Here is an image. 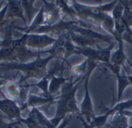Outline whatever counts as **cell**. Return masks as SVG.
Here are the masks:
<instances>
[{
    "instance_id": "cell-1",
    "label": "cell",
    "mask_w": 132,
    "mask_h": 128,
    "mask_svg": "<svg viewBox=\"0 0 132 128\" xmlns=\"http://www.w3.org/2000/svg\"><path fill=\"white\" fill-rule=\"evenodd\" d=\"M86 74L79 81L78 83L73 82V79L70 77L69 83L64 84L61 89V94L57 96L56 102V112L54 116L51 119V122L56 128L61 121L69 113H80V109H79L76 100V92L81 85L85 81Z\"/></svg>"
},
{
    "instance_id": "cell-2",
    "label": "cell",
    "mask_w": 132,
    "mask_h": 128,
    "mask_svg": "<svg viewBox=\"0 0 132 128\" xmlns=\"http://www.w3.org/2000/svg\"><path fill=\"white\" fill-rule=\"evenodd\" d=\"M52 59H54V57L51 55L41 58L40 53L37 57L32 61L27 63H10L2 66H5V68L9 69H16L24 72V75L19 82V85H21L28 79H36L40 80L45 77L48 72L47 69V65Z\"/></svg>"
},
{
    "instance_id": "cell-3",
    "label": "cell",
    "mask_w": 132,
    "mask_h": 128,
    "mask_svg": "<svg viewBox=\"0 0 132 128\" xmlns=\"http://www.w3.org/2000/svg\"><path fill=\"white\" fill-rule=\"evenodd\" d=\"M88 59V58H87ZM88 68H87V72H86V76L84 82V89H85V94H84V98L82 102L81 103L80 105V114L85 118V120L88 123H91L93 117L95 116L94 111H93V105L92 102V99L90 96L89 90L88 88L89 85V77L93 72V71L96 69L97 65V62L88 59Z\"/></svg>"
},
{
    "instance_id": "cell-4",
    "label": "cell",
    "mask_w": 132,
    "mask_h": 128,
    "mask_svg": "<svg viewBox=\"0 0 132 128\" xmlns=\"http://www.w3.org/2000/svg\"><path fill=\"white\" fill-rule=\"evenodd\" d=\"M114 47V42H112L106 48H94L92 47H76L78 54H82L86 58L94 61H100L103 64H110L113 49Z\"/></svg>"
},
{
    "instance_id": "cell-5",
    "label": "cell",
    "mask_w": 132,
    "mask_h": 128,
    "mask_svg": "<svg viewBox=\"0 0 132 128\" xmlns=\"http://www.w3.org/2000/svg\"><path fill=\"white\" fill-rule=\"evenodd\" d=\"M20 120L25 123L27 128H54L51 120L47 119L37 107L32 108L27 119Z\"/></svg>"
},
{
    "instance_id": "cell-6",
    "label": "cell",
    "mask_w": 132,
    "mask_h": 128,
    "mask_svg": "<svg viewBox=\"0 0 132 128\" xmlns=\"http://www.w3.org/2000/svg\"><path fill=\"white\" fill-rule=\"evenodd\" d=\"M56 40V38H54L46 33H28L27 46L31 48L43 49L49 46H52Z\"/></svg>"
},
{
    "instance_id": "cell-7",
    "label": "cell",
    "mask_w": 132,
    "mask_h": 128,
    "mask_svg": "<svg viewBox=\"0 0 132 128\" xmlns=\"http://www.w3.org/2000/svg\"><path fill=\"white\" fill-rule=\"evenodd\" d=\"M44 2V25H52L58 22L61 17V10L53 3H48L46 0Z\"/></svg>"
},
{
    "instance_id": "cell-8",
    "label": "cell",
    "mask_w": 132,
    "mask_h": 128,
    "mask_svg": "<svg viewBox=\"0 0 132 128\" xmlns=\"http://www.w3.org/2000/svg\"><path fill=\"white\" fill-rule=\"evenodd\" d=\"M0 110L4 113L10 120L21 119V108L16 102L11 99L5 98L0 99Z\"/></svg>"
},
{
    "instance_id": "cell-9",
    "label": "cell",
    "mask_w": 132,
    "mask_h": 128,
    "mask_svg": "<svg viewBox=\"0 0 132 128\" xmlns=\"http://www.w3.org/2000/svg\"><path fill=\"white\" fill-rule=\"evenodd\" d=\"M67 33L58 36V38L57 39L55 43L52 45V47L49 50L44 51V53H49L50 55L53 56L54 58L61 60L62 62L65 63L64 62V56H65L64 40H65V34Z\"/></svg>"
},
{
    "instance_id": "cell-10",
    "label": "cell",
    "mask_w": 132,
    "mask_h": 128,
    "mask_svg": "<svg viewBox=\"0 0 132 128\" xmlns=\"http://www.w3.org/2000/svg\"><path fill=\"white\" fill-rule=\"evenodd\" d=\"M57 96H39L34 94H30L28 96V99L27 103L21 107V110H24L28 107H37V106L44 105V104H52L57 100Z\"/></svg>"
},
{
    "instance_id": "cell-11",
    "label": "cell",
    "mask_w": 132,
    "mask_h": 128,
    "mask_svg": "<svg viewBox=\"0 0 132 128\" xmlns=\"http://www.w3.org/2000/svg\"><path fill=\"white\" fill-rule=\"evenodd\" d=\"M117 43H118L117 49L112 52L110 63L113 66H117V67L123 66L124 67L125 61H127V58L124 48H123V40L122 39L119 40Z\"/></svg>"
},
{
    "instance_id": "cell-12",
    "label": "cell",
    "mask_w": 132,
    "mask_h": 128,
    "mask_svg": "<svg viewBox=\"0 0 132 128\" xmlns=\"http://www.w3.org/2000/svg\"><path fill=\"white\" fill-rule=\"evenodd\" d=\"M70 37L73 44L79 47H94L96 46L97 48H100L98 45L99 41L94 39L89 38L87 37L82 36L81 34L76 33L72 30H69Z\"/></svg>"
},
{
    "instance_id": "cell-13",
    "label": "cell",
    "mask_w": 132,
    "mask_h": 128,
    "mask_svg": "<svg viewBox=\"0 0 132 128\" xmlns=\"http://www.w3.org/2000/svg\"><path fill=\"white\" fill-rule=\"evenodd\" d=\"M129 117L123 112L116 113L112 119L106 124L108 128H127L129 126Z\"/></svg>"
},
{
    "instance_id": "cell-14",
    "label": "cell",
    "mask_w": 132,
    "mask_h": 128,
    "mask_svg": "<svg viewBox=\"0 0 132 128\" xmlns=\"http://www.w3.org/2000/svg\"><path fill=\"white\" fill-rule=\"evenodd\" d=\"M23 7L21 0H10L8 4V16L10 17H19L26 23V19L23 13Z\"/></svg>"
},
{
    "instance_id": "cell-15",
    "label": "cell",
    "mask_w": 132,
    "mask_h": 128,
    "mask_svg": "<svg viewBox=\"0 0 132 128\" xmlns=\"http://www.w3.org/2000/svg\"><path fill=\"white\" fill-rule=\"evenodd\" d=\"M69 80H70V77L64 78L61 75L52 76V78L50 81V83H49V88H48L49 95L56 96L55 95L61 89L62 86Z\"/></svg>"
},
{
    "instance_id": "cell-16",
    "label": "cell",
    "mask_w": 132,
    "mask_h": 128,
    "mask_svg": "<svg viewBox=\"0 0 132 128\" xmlns=\"http://www.w3.org/2000/svg\"><path fill=\"white\" fill-rule=\"evenodd\" d=\"M117 79V102H121V99L123 94V92L127 87L129 86H132L128 75H121L120 72L115 74Z\"/></svg>"
},
{
    "instance_id": "cell-17",
    "label": "cell",
    "mask_w": 132,
    "mask_h": 128,
    "mask_svg": "<svg viewBox=\"0 0 132 128\" xmlns=\"http://www.w3.org/2000/svg\"><path fill=\"white\" fill-rule=\"evenodd\" d=\"M88 62H89V61L86 58L83 62L80 63L79 65L73 66L72 68V70H71L72 73H71L70 77L74 79H76V78H79V77L84 76L86 74V72H87Z\"/></svg>"
},
{
    "instance_id": "cell-18",
    "label": "cell",
    "mask_w": 132,
    "mask_h": 128,
    "mask_svg": "<svg viewBox=\"0 0 132 128\" xmlns=\"http://www.w3.org/2000/svg\"><path fill=\"white\" fill-rule=\"evenodd\" d=\"M112 115V113L110 111V109H108L103 115L100 116H95L92 120V122L90 123V124L93 126V127H96V128H100L103 126H106V124L107 123V120L110 116Z\"/></svg>"
},
{
    "instance_id": "cell-19",
    "label": "cell",
    "mask_w": 132,
    "mask_h": 128,
    "mask_svg": "<svg viewBox=\"0 0 132 128\" xmlns=\"http://www.w3.org/2000/svg\"><path fill=\"white\" fill-rule=\"evenodd\" d=\"M16 50L10 47H2L0 48V60H8V61H16Z\"/></svg>"
},
{
    "instance_id": "cell-20",
    "label": "cell",
    "mask_w": 132,
    "mask_h": 128,
    "mask_svg": "<svg viewBox=\"0 0 132 128\" xmlns=\"http://www.w3.org/2000/svg\"><path fill=\"white\" fill-rule=\"evenodd\" d=\"M132 107V99H129L125 102H120L117 103V105H115L113 107L110 108V111L112 113V116L115 114L116 113H122L124 112L125 110H129Z\"/></svg>"
},
{
    "instance_id": "cell-21",
    "label": "cell",
    "mask_w": 132,
    "mask_h": 128,
    "mask_svg": "<svg viewBox=\"0 0 132 128\" xmlns=\"http://www.w3.org/2000/svg\"><path fill=\"white\" fill-rule=\"evenodd\" d=\"M72 120V116L68 115L67 116H66L62 121L61 123L56 127V128H65L66 126H67L69 123H70V121Z\"/></svg>"
},
{
    "instance_id": "cell-22",
    "label": "cell",
    "mask_w": 132,
    "mask_h": 128,
    "mask_svg": "<svg viewBox=\"0 0 132 128\" xmlns=\"http://www.w3.org/2000/svg\"><path fill=\"white\" fill-rule=\"evenodd\" d=\"M17 124V123H6L2 117L0 116V128H13V126Z\"/></svg>"
},
{
    "instance_id": "cell-23",
    "label": "cell",
    "mask_w": 132,
    "mask_h": 128,
    "mask_svg": "<svg viewBox=\"0 0 132 128\" xmlns=\"http://www.w3.org/2000/svg\"><path fill=\"white\" fill-rule=\"evenodd\" d=\"M78 117H79V120L81 121V123H82V126H83L84 128H94L89 123H88V122L85 120V118H84L80 113L79 114Z\"/></svg>"
},
{
    "instance_id": "cell-24",
    "label": "cell",
    "mask_w": 132,
    "mask_h": 128,
    "mask_svg": "<svg viewBox=\"0 0 132 128\" xmlns=\"http://www.w3.org/2000/svg\"><path fill=\"white\" fill-rule=\"evenodd\" d=\"M94 1H96V2L100 3V4H102V2H103V0H94Z\"/></svg>"
},
{
    "instance_id": "cell-25",
    "label": "cell",
    "mask_w": 132,
    "mask_h": 128,
    "mask_svg": "<svg viewBox=\"0 0 132 128\" xmlns=\"http://www.w3.org/2000/svg\"><path fill=\"white\" fill-rule=\"evenodd\" d=\"M74 1V0H66V2H67L68 3H69V2H71V3H72Z\"/></svg>"
},
{
    "instance_id": "cell-26",
    "label": "cell",
    "mask_w": 132,
    "mask_h": 128,
    "mask_svg": "<svg viewBox=\"0 0 132 128\" xmlns=\"http://www.w3.org/2000/svg\"><path fill=\"white\" fill-rule=\"evenodd\" d=\"M3 84V81H2L1 79H0V86H1Z\"/></svg>"
},
{
    "instance_id": "cell-27",
    "label": "cell",
    "mask_w": 132,
    "mask_h": 128,
    "mask_svg": "<svg viewBox=\"0 0 132 128\" xmlns=\"http://www.w3.org/2000/svg\"><path fill=\"white\" fill-rule=\"evenodd\" d=\"M127 128H132V125H129V126Z\"/></svg>"
},
{
    "instance_id": "cell-28",
    "label": "cell",
    "mask_w": 132,
    "mask_h": 128,
    "mask_svg": "<svg viewBox=\"0 0 132 128\" xmlns=\"http://www.w3.org/2000/svg\"><path fill=\"white\" fill-rule=\"evenodd\" d=\"M131 118H132V117H131Z\"/></svg>"
}]
</instances>
